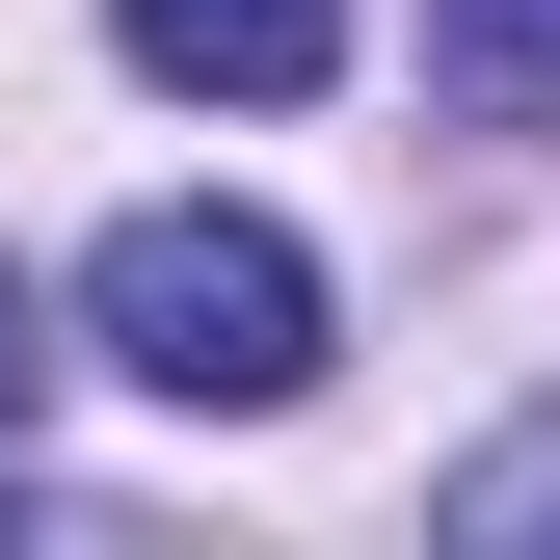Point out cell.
<instances>
[{
    "mask_svg": "<svg viewBox=\"0 0 560 560\" xmlns=\"http://www.w3.org/2000/svg\"><path fill=\"white\" fill-rule=\"evenodd\" d=\"M428 54H454V107L560 133V0H428Z\"/></svg>",
    "mask_w": 560,
    "mask_h": 560,
    "instance_id": "4",
    "label": "cell"
},
{
    "mask_svg": "<svg viewBox=\"0 0 560 560\" xmlns=\"http://www.w3.org/2000/svg\"><path fill=\"white\" fill-rule=\"evenodd\" d=\"M133 81H214V107H320L347 81V0H107Z\"/></svg>",
    "mask_w": 560,
    "mask_h": 560,
    "instance_id": "2",
    "label": "cell"
},
{
    "mask_svg": "<svg viewBox=\"0 0 560 560\" xmlns=\"http://www.w3.org/2000/svg\"><path fill=\"white\" fill-rule=\"evenodd\" d=\"M428 534H454V560H560V400H534V428H480V454L428 480Z\"/></svg>",
    "mask_w": 560,
    "mask_h": 560,
    "instance_id": "3",
    "label": "cell"
},
{
    "mask_svg": "<svg viewBox=\"0 0 560 560\" xmlns=\"http://www.w3.org/2000/svg\"><path fill=\"white\" fill-rule=\"evenodd\" d=\"M81 320H107V374H161L187 428H267V400H320V267L267 241V214H133L81 267Z\"/></svg>",
    "mask_w": 560,
    "mask_h": 560,
    "instance_id": "1",
    "label": "cell"
},
{
    "mask_svg": "<svg viewBox=\"0 0 560 560\" xmlns=\"http://www.w3.org/2000/svg\"><path fill=\"white\" fill-rule=\"evenodd\" d=\"M27 400H54V294L0 267V428H27Z\"/></svg>",
    "mask_w": 560,
    "mask_h": 560,
    "instance_id": "5",
    "label": "cell"
}]
</instances>
